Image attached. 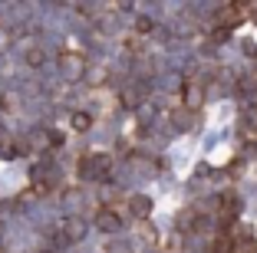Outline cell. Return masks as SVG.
Wrapping results in <instances>:
<instances>
[{"instance_id":"cell-4","label":"cell","mask_w":257,"mask_h":253,"mask_svg":"<svg viewBox=\"0 0 257 253\" xmlns=\"http://www.w3.org/2000/svg\"><path fill=\"white\" fill-rule=\"evenodd\" d=\"M83 230H86V223H83V220H76V217H73V220H66V233H69L73 240L83 237Z\"/></svg>"},{"instance_id":"cell-1","label":"cell","mask_w":257,"mask_h":253,"mask_svg":"<svg viewBox=\"0 0 257 253\" xmlns=\"http://www.w3.org/2000/svg\"><path fill=\"white\" fill-rule=\"evenodd\" d=\"M96 223L102 227V230H119V214L109 210V207H102V210H99V217H96Z\"/></svg>"},{"instance_id":"cell-3","label":"cell","mask_w":257,"mask_h":253,"mask_svg":"<svg viewBox=\"0 0 257 253\" xmlns=\"http://www.w3.org/2000/svg\"><path fill=\"white\" fill-rule=\"evenodd\" d=\"M244 132H247V135H257V105L244 109Z\"/></svg>"},{"instance_id":"cell-7","label":"cell","mask_w":257,"mask_h":253,"mask_svg":"<svg viewBox=\"0 0 257 253\" xmlns=\"http://www.w3.org/2000/svg\"><path fill=\"white\" fill-rule=\"evenodd\" d=\"M30 63H33V66H40V63H43V53L33 50V53H30Z\"/></svg>"},{"instance_id":"cell-2","label":"cell","mask_w":257,"mask_h":253,"mask_svg":"<svg viewBox=\"0 0 257 253\" xmlns=\"http://www.w3.org/2000/svg\"><path fill=\"white\" fill-rule=\"evenodd\" d=\"M128 210H132L136 217H149V210H152V201L145 197V194H136V197L128 201Z\"/></svg>"},{"instance_id":"cell-6","label":"cell","mask_w":257,"mask_h":253,"mask_svg":"<svg viewBox=\"0 0 257 253\" xmlns=\"http://www.w3.org/2000/svg\"><path fill=\"white\" fill-rule=\"evenodd\" d=\"M152 27H155V20H149V17H139V20H136V30L139 33H149Z\"/></svg>"},{"instance_id":"cell-5","label":"cell","mask_w":257,"mask_h":253,"mask_svg":"<svg viewBox=\"0 0 257 253\" xmlns=\"http://www.w3.org/2000/svg\"><path fill=\"white\" fill-rule=\"evenodd\" d=\"M89 125H92V119L86 115V112H76V115H73V128H76V132H86Z\"/></svg>"}]
</instances>
